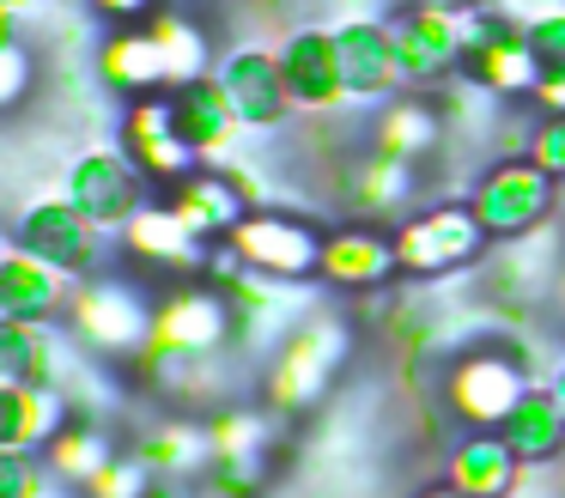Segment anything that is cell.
Wrapping results in <instances>:
<instances>
[{
	"instance_id": "32",
	"label": "cell",
	"mask_w": 565,
	"mask_h": 498,
	"mask_svg": "<svg viewBox=\"0 0 565 498\" xmlns=\"http://www.w3.org/2000/svg\"><path fill=\"white\" fill-rule=\"evenodd\" d=\"M262 492V456H213L201 468V498H256Z\"/></svg>"
},
{
	"instance_id": "31",
	"label": "cell",
	"mask_w": 565,
	"mask_h": 498,
	"mask_svg": "<svg viewBox=\"0 0 565 498\" xmlns=\"http://www.w3.org/2000/svg\"><path fill=\"white\" fill-rule=\"evenodd\" d=\"M207 437H213V456H262L268 444V407H225L207 420Z\"/></svg>"
},
{
	"instance_id": "43",
	"label": "cell",
	"mask_w": 565,
	"mask_h": 498,
	"mask_svg": "<svg viewBox=\"0 0 565 498\" xmlns=\"http://www.w3.org/2000/svg\"><path fill=\"white\" fill-rule=\"evenodd\" d=\"M553 298H559V316H565V274H559V286H553Z\"/></svg>"
},
{
	"instance_id": "35",
	"label": "cell",
	"mask_w": 565,
	"mask_h": 498,
	"mask_svg": "<svg viewBox=\"0 0 565 498\" xmlns=\"http://www.w3.org/2000/svg\"><path fill=\"white\" fill-rule=\"evenodd\" d=\"M529 165L547 170L553 182H565V116H541V121H535V146H529Z\"/></svg>"
},
{
	"instance_id": "7",
	"label": "cell",
	"mask_w": 565,
	"mask_h": 498,
	"mask_svg": "<svg viewBox=\"0 0 565 498\" xmlns=\"http://www.w3.org/2000/svg\"><path fill=\"white\" fill-rule=\"evenodd\" d=\"M116 250H122L128 274L140 279H164V286H183V279H201L213 262V250L195 237V231L177 219L171 201H147L122 231H116Z\"/></svg>"
},
{
	"instance_id": "3",
	"label": "cell",
	"mask_w": 565,
	"mask_h": 498,
	"mask_svg": "<svg viewBox=\"0 0 565 498\" xmlns=\"http://www.w3.org/2000/svg\"><path fill=\"white\" fill-rule=\"evenodd\" d=\"M529 389V359L511 340H475L444 364V407L468 432H499Z\"/></svg>"
},
{
	"instance_id": "26",
	"label": "cell",
	"mask_w": 565,
	"mask_h": 498,
	"mask_svg": "<svg viewBox=\"0 0 565 498\" xmlns=\"http://www.w3.org/2000/svg\"><path fill=\"white\" fill-rule=\"evenodd\" d=\"M171 109H177L183 140L201 152V165H207V158H225V146L237 140V116H232V97H225L220 80H201V85H189V92H171Z\"/></svg>"
},
{
	"instance_id": "37",
	"label": "cell",
	"mask_w": 565,
	"mask_h": 498,
	"mask_svg": "<svg viewBox=\"0 0 565 498\" xmlns=\"http://www.w3.org/2000/svg\"><path fill=\"white\" fill-rule=\"evenodd\" d=\"M529 43H535V55L553 67H565V12H541L535 24H529Z\"/></svg>"
},
{
	"instance_id": "38",
	"label": "cell",
	"mask_w": 565,
	"mask_h": 498,
	"mask_svg": "<svg viewBox=\"0 0 565 498\" xmlns=\"http://www.w3.org/2000/svg\"><path fill=\"white\" fill-rule=\"evenodd\" d=\"M110 24H147L152 12H164V0H92Z\"/></svg>"
},
{
	"instance_id": "2",
	"label": "cell",
	"mask_w": 565,
	"mask_h": 498,
	"mask_svg": "<svg viewBox=\"0 0 565 498\" xmlns=\"http://www.w3.org/2000/svg\"><path fill=\"white\" fill-rule=\"evenodd\" d=\"M353 359V322L341 310H317L280 340L268 377H262V407L274 420H305L322 395L334 389L341 364Z\"/></svg>"
},
{
	"instance_id": "19",
	"label": "cell",
	"mask_w": 565,
	"mask_h": 498,
	"mask_svg": "<svg viewBox=\"0 0 565 498\" xmlns=\"http://www.w3.org/2000/svg\"><path fill=\"white\" fill-rule=\"evenodd\" d=\"M164 201L177 206V219H183L201 243H225L249 219V189L237 177H225V170H195V177L177 182Z\"/></svg>"
},
{
	"instance_id": "41",
	"label": "cell",
	"mask_w": 565,
	"mask_h": 498,
	"mask_svg": "<svg viewBox=\"0 0 565 498\" xmlns=\"http://www.w3.org/2000/svg\"><path fill=\"white\" fill-rule=\"evenodd\" d=\"M407 7H462V0H407Z\"/></svg>"
},
{
	"instance_id": "11",
	"label": "cell",
	"mask_w": 565,
	"mask_h": 498,
	"mask_svg": "<svg viewBox=\"0 0 565 498\" xmlns=\"http://www.w3.org/2000/svg\"><path fill=\"white\" fill-rule=\"evenodd\" d=\"M122 152H128V165L147 177V189H164V194H171L177 182H189L195 170H207V165H201V152L183 140V128H177L171 92L128 104V116H122Z\"/></svg>"
},
{
	"instance_id": "14",
	"label": "cell",
	"mask_w": 565,
	"mask_h": 498,
	"mask_svg": "<svg viewBox=\"0 0 565 498\" xmlns=\"http://www.w3.org/2000/svg\"><path fill=\"white\" fill-rule=\"evenodd\" d=\"M213 80H220L225 97H232L237 128H280V121L298 109L292 85H286V67H280V49H232Z\"/></svg>"
},
{
	"instance_id": "1",
	"label": "cell",
	"mask_w": 565,
	"mask_h": 498,
	"mask_svg": "<svg viewBox=\"0 0 565 498\" xmlns=\"http://www.w3.org/2000/svg\"><path fill=\"white\" fill-rule=\"evenodd\" d=\"M237 310L213 279H183V286H164L152 304V340L135 359L140 377H171L177 364H207L232 347L237 335Z\"/></svg>"
},
{
	"instance_id": "34",
	"label": "cell",
	"mask_w": 565,
	"mask_h": 498,
	"mask_svg": "<svg viewBox=\"0 0 565 498\" xmlns=\"http://www.w3.org/2000/svg\"><path fill=\"white\" fill-rule=\"evenodd\" d=\"M25 85H31V49L7 31V43H0V104L19 109L25 104Z\"/></svg>"
},
{
	"instance_id": "36",
	"label": "cell",
	"mask_w": 565,
	"mask_h": 498,
	"mask_svg": "<svg viewBox=\"0 0 565 498\" xmlns=\"http://www.w3.org/2000/svg\"><path fill=\"white\" fill-rule=\"evenodd\" d=\"M0 498H43V468L31 456H0Z\"/></svg>"
},
{
	"instance_id": "16",
	"label": "cell",
	"mask_w": 565,
	"mask_h": 498,
	"mask_svg": "<svg viewBox=\"0 0 565 498\" xmlns=\"http://www.w3.org/2000/svg\"><path fill=\"white\" fill-rule=\"evenodd\" d=\"M98 80L116 97H128V104L171 92V67H164V49L152 36V24H110V36L98 43Z\"/></svg>"
},
{
	"instance_id": "42",
	"label": "cell",
	"mask_w": 565,
	"mask_h": 498,
	"mask_svg": "<svg viewBox=\"0 0 565 498\" xmlns=\"http://www.w3.org/2000/svg\"><path fill=\"white\" fill-rule=\"evenodd\" d=\"M553 395H559V407H565V371H559V377H553Z\"/></svg>"
},
{
	"instance_id": "22",
	"label": "cell",
	"mask_w": 565,
	"mask_h": 498,
	"mask_svg": "<svg viewBox=\"0 0 565 498\" xmlns=\"http://www.w3.org/2000/svg\"><path fill=\"white\" fill-rule=\"evenodd\" d=\"M280 67L286 85H292V104L298 109H334L347 97L341 85V55H334V31H292L280 43Z\"/></svg>"
},
{
	"instance_id": "29",
	"label": "cell",
	"mask_w": 565,
	"mask_h": 498,
	"mask_svg": "<svg viewBox=\"0 0 565 498\" xmlns=\"http://www.w3.org/2000/svg\"><path fill=\"white\" fill-rule=\"evenodd\" d=\"M140 462H147L159 480H183V474H201L213 462V437L207 420H164L140 437Z\"/></svg>"
},
{
	"instance_id": "24",
	"label": "cell",
	"mask_w": 565,
	"mask_h": 498,
	"mask_svg": "<svg viewBox=\"0 0 565 498\" xmlns=\"http://www.w3.org/2000/svg\"><path fill=\"white\" fill-rule=\"evenodd\" d=\"M516 474H523V462H516V449L504 444L499 432H468L462 444L450 449L444 480L462 486L468 498H511L516 492Z\"/></svg>"
},
{
	"instance_id": "9",
	"label": "cell",
	"mask_w": 565,
	"mask_h": 498,
	"mask_svg": "<svg viewBox=\"0 0 565 498\" xmlns=\"http://www.w3.org/2000/svg\"><path fill=\"white\" fill-rule=\"evenodd\" d=\"M322 237L310 219L298 213H274V206H249V219L225 237V250L262 279H317L322 267Z\"/></svg>"
},
{
	"instance_id": "13",
	"label": "cell",
	"mask_w": 565,
	"mask_h": 498,
	"mask_svg": "<svg viewBox=\"0 0 565 498\" xmlns=\"http://www.w3.org/2000/svg\"><path fill=\"white\" fill-rule=\"evenodd\" d=\"M67 201L110 237V231H122L128 219L147 206V177L128 165L122 146H116V152H86L74 170H67Z\"/></svg>"
},
{
	"instance_id": "6",
	"label": "cell",
	"mask_w": 565,
	"mask_h": 498,
	"mask_svg": "<svg viewBox=\"0 0 565 498\" xmlns=\"http://www.w3.org/2000/svg\"><path fill=\"white\" fill-rule=\"evenodd\" d=\"M553 189L559 182L547 170H535L529 158H499V165H487L475 177L468 206H475V219L487 225L492 243H511V237H529L535 225L553 219V201H559Z\"/></svg>"
},
{
	"instance_id": "5",
	"label": "cell",
	"mask_w": 565,
	"mask_h": 498,
	"mask_svg": "<svg viewBox=\"0 0 565 498\" xmlns=\"http://www.w3.org/2000/svg\"><path fill=\"white\" fill-rule=\"evenodd\" d=\"M487 225L475 219L468 201H438L419 206L395 225V262H402V279H444L462 274L487 255Z\"/></svg>"
},
{
	"instance_id": "33",
	"label": "cell",
	"mask_w": 565,
	"mask_h": 498,
	"mask_svg": "<svg viewBox=\"0 0 565 498\" xmlns=\"http://www.w3.org/2000/svg\"><path fill=\"white\" fill-rule=\"evenodd\" d=\"M152 480H159V474L140 462V449H128V456H116L110 468L86 486V498H152V492H159Z\"/></svg>"
},
{
	"instance_id": "25",
	"label": "cell",
	"mask_w": 565,
	"mask_h": 498,
	"mask_svg": "<svg viewBox=\"0 0 565 498\" xmlns=\"http://www.w3.org/2000/svg\"><path fill=\"white\" fill-rule=\"evenodd\" d=\"M499 437L516 449L523 468H541V462L565 456V407L553 389H529L523 401L511 407V420L499 425Z\"/></svg>"
},
{
	"instance_id": "20",
	"label": "cell",
	"mask_w": 565,
	"mask_h": 498,
	"mask_svg": "<svg viewBox=\"0 0 565 498\" xmlns=\"http://www.w3.org/2000/svg\"><path fill=\"white\" fill-rule=\"evenodd\" d=\"M67 420L74 413H67V395H55V383H0V456H38Z\"/></svg>"
},
{
	"instance_id": "39",
	"label": "cell",
	"mask_w": 565,
	"mask_h": 498,
	"mask_svg": "<svg viewBox=\"0 0 565 498\" xmlns=\"http://www.w3.org/2000/svg\"><path fill=\"white\" fill-rule=\"evenodd\" d=\"M535 109H541V116H565V67H553L547 80H541Z\"/></svg>"
},
{
	"instance_id": "18",
	"label": "cell",
	"mask_w": 565,
	"mask_h": 498,
	"mask_svg": "<svg viewBox=\"0 0 565 498\" xmlns=\"http://www.w3.org/2000/svg\"><path fill=\"white\" fill-rule=\"evenodd\" d=\"M444 104H431L426 92H395L390 104L371 116V152H390L402 165H431L444 152Z\"/></svg>"
},
{
	"instance_id": "17",
	"label": "cell",
	"mask_w": 565,
	"mask_h": 498,
	"mask_svg": "<svg viewBox=\"0 0 565 498\" xmlns=\"http://www.w3.org/2000/svg\"><path fill=\"white\" fill-rule=\"evenodd\" d=\"M74 304V279L13 243L0 255V322H55Z\"/></svg>"
},
{
	"instance_id": "15",
	"label": "cell",
	"mask_w": 565,
	"mask_h": 498,
	"mask_svg": "<svg viewBox=\"0 0 565 498\" xmlns=\"http://www.w3.org/2000/svg\"><path fill=\"white\" fill-rule=\"evenodd\" d=\"M322 286L334 292H377L390 279H402V262H395V231H377L365 219L353 225H334L322 237V267H317Z\"/></svg>"
},
{
	"instance_id": "27",
	"label": "cell",
	"mask_w": 565,
	"mask_h": 498,
	"mask_svg": "<svg viewBox=\"0 0 565 498\" xmlns=\"http://www.w3.org/2000/svg\"><path fill=\"white\" fill-rule=\"evenodd\" d=\"M152 36H159V49H164V67H171V92H189V85H201V80H213V36H207V24L201 19H189V12H177V7H164V12H152Z\"/></svg>"
},
{
	"instance_id": "4",
	"label": "cell",
	"mask_w": 565,
	"mask_h": 498,
	"mask_svg": "<svg viewBox=\"0 0 565 498\" xmlns=\"http://www.w3.org/2000/svg\"><path fill=\"white\" fill-rule=\"evenodd\" d=\"M152 304L159 298H147V292L122 274H86V279H74L67 328L79 335V347L135 364L152 340Z\"/></svg>"
},
{
	"instance_id": "12",
	"label": "cell",
	"mask_w": 565,
	"mask_h": 498,
	"mask_svg": "<svg viewBox=\"0 0 565 498\" xmlns=\"http://www.w3.org/2000/svg\"><path fill=\"white\" fill-rule=\"evenodd\" d=\"M98 243H104V231L92 225L67 194H43V201H31L25 213H19V250L50 262V267H62L67 279H86L92 267H98Z\"/></svg>"
},
{
	"instance_id": "8",
	"label": "cell",
	"mask_w": 565,
	"mask_h": 498,
	"mask_svg": "<svg viewBox=\"0 0 565 498\" xmlns=\"http://www.w3.org/2000/svg\"><path fill=\"white\" fill-rule=\"evenodd\" d=\"M468 31H475V12H462V7H407L402 19H390L402 85L426 92V85L456 80L468 55Z\"/></svg>"
},
{
	"instance_id": "21",
	"label": "cell",
	"mask_w": 565,
	"mask_h": 498,
	"mask_svg": "<svg viewBox=\"0 0 565 498\" xmlns=\"http://www.w3.org/2000/svg\"><path fill=\"white\" fill-rule=\"evenodd\" d=\"M334 55H341V85L347 97H395L402 92V61H395L390 24H341L334 31Z\"/></svg>"
},
{
	"instance_id": "28",
	"label": "cell",
	"mask_w": 565,
	"mask_h": 498,
	"mask_svg": "<svg viewBox=\"0 0 565 498\" xmlns=\"http://www.w3.org/2000/svg\"><path fill=\"white\" fill-rule=\"evenodd\" d=\"M122 456V449L110 444V432L104 425H92V420H67L62 432L50 437V449H43V468L55 474V480H67V486H79L86 492L92 480H98L110 462Z\"/></svg>"
},
{
	"instance_id": "44",
	"label": "cell",
	"mask_w": 565,
	"mask_h": 498,
	"mask_svg": "<svg viewBox=\"0 0 565 498\" xmlns=\"http://www.w3.org/2000/svg\"><path fill=\"white\" fill-rule=\"evenodd\" d=\"M152 498H189V492H171V486H159V492H152ZM201 498V492H195Z\"/></svg>"
},
{
	"instance_id": "10",
	"label": "cell",
	"mask_w": 565,
	"mask_h": 498,
	"mask_svg": "<svg viewBox=\"0 0 565 498\" xmlns=\"http://www.w3.org/2000/svg\"><path fill=\"white\" fill-rule=\"evenodd\" d=\"M462 80L480 85L487 97L523 104V97L541 92V80H547V61L535 55V43H529V24L475 19V31H468V55H462Z\"/></svg>"
},
{
	"instance_id": "40",
	"label": "cell",
	"mask_w": 565,
	"mask_h": 498,
	"mask_svg": "<svg viewBox=\"0 0 565 498\" xmlns=\"http://www.w3.org/2000/svg\"><path fill=\"white\" fill-rule=\"evenodd\" d=\"M414 498H468L462 486H450V480H431V486H419Z\"/></svg>"
},
{
	"instance_id": "23",
	"label": "cell",
	"mask_w": 565,
	"mask_h": 498,
	"mask_svg": "<svg viewBox=\"0 0 565 498\" xmlns=\"http://www.w3.org/2000/svg\"><path fill=\"white\" fill-rule=\"evenodd\" d=\"M341 189H347V206H353L365 225H377V219L407 213V201H414V189H419V170L402 165V158H390V152H365L341 177Z\"/></svg>"
},
{
	"instance_id": "30",
	"label": "cell",
	"mask_w": 565,
	"mask_h": 498,
	"mask_svg": "<svg viewBox=\"0 0 565 498\" xmlns=\"http://www.w3.org/2000/svg\"><path fill=\"white\" fill-rule=\"evenodd\" d=\"M0 383H55L50 322H0Z\"/></svg>"
}]
</instances>
